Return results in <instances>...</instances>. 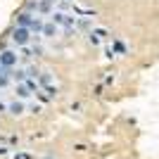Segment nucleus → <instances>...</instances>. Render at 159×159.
Returning <instances> with one entry per match:
<instances>
[{
	"instance_id": "obj_1",
	"label": "nucleus",
	"mask_w": 159,
	"mask_h": 159,
	"mask_svg": "<svg viewBox=\"0 0 159 159\" xmlns=\"http://www.w3.org/2000/svg\"><path fill=\"white\" fill-rule=\"evenodd\" d=\"M10 40H12L14 45H29V43L33 40V36H31V31H29V29L14 26L12 31H10Z\"/></svg>"
},
{
	"instance_id": "obj_2",
	"label": "nucleus",
	"mask_w": 159,
	"mask_h": 159,
	"mask_svg": "<svg viewBox=\"0 0 159 159\" xmlns=\"http://www.w3.org/2000/svg\"><path fill=\"white\" fill-rule=\"evenodd\" d=\"M19 60V55L14 50H0V69H12Z\"/></svg>"
},
{
	"instance_id": "obj_3",
	"label": "nucleus",
	"mask_w": 159,
	"mask_h": 159,
	"mask_svg": "<svg viewBox=\"0 0 159 159\" xmlns=\"http://www.w3.org/2000/svg\"><path fill=\"white\" fill-rule=\"evenodd\" d=\"M88 40H90L93 45H100V43H105V40H107V31H105V29H95V31L88 33Z\"/></svg>"
},
{
	"instance_id": "obj_4",
	"label": "nucleus",
	"mask_w": 159,
	"mask_h": 159,
	"mask_svg": "<svg viewBox=\"0 0 159 159\" xmlns=\"http://www.w3.org/2000/svg\"><path fill=\"white\" fill-rule=\"evenodd\" d=\"M7 112L12 114V116H19V114L24 112V102H21V100H19V102H17V100L10 102V105H7Z\"/></svg>"
},
{
	"instance_id": "obj_5",
	"label": "nucleus",
	"mask_w": 159,
	"mask_h": 159,
	"mask_svg": "<svg viewBox=\"0 0 159 159\" xmlns=\"http://www.w3.org/2000/svg\"><path fill=\"white\" fill-rule=\"evenodd\" d=\"M57 33H60V26H57V24H45V26H43V36H45V38H55Z\"/></svg>"
},
{
	"instance_id": "obj_6",
	"label": "nucleus",
	"mask_w": 159,
	"mask_h": 159,
	"mask_svg": "<svg viewBox=\"0 0 159 159\" xmlns=\"http://www.w3.org/2000/svg\"><path fill=\"white\" fill-rule=\"evenodd\" d=\"M14 93H17V98H19V100H26L29 95H31V90H29V88L24 86V83H17V88H14Z\"/></svg>"
},
{
	"instance_id": "obj_7",
	"label": "nucleus",
	"mask_w": 159,
	"mask_h": 159,
	"mask_svg": "<svg viewBox=\"0 0 159 159\" xmlns=\"http://www.w3.org/2000/svg\"><path fill=\"white\" fill-rule=\"evenodd\" d=\"M5 109H7V107H5V105H2V102H0V112H5Z\"/></svg>"
}]
</instances>
